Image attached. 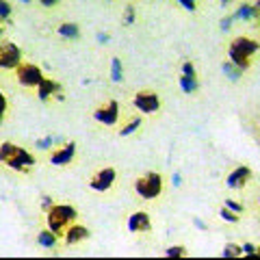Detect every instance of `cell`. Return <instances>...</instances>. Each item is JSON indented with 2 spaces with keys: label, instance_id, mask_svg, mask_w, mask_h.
Masks as SVG:
<instances>
[{
  "label": "cell",
  "instance_id": "obj_1",
  "mask_svg": "<svg viewBox=\"0 0 260 260\" xmlns=\"http://www.w3.org/2000/svg\"><path fill=\"white\" fill-rule=\"evenodd\" d=\"M0 162H5V165L9 169H13V172L28 174V172H32V167H35L37 160L30 152L20 148V145L5 141V143H0Z\"/></svg>",
  "mask_w": 260,
  "mask_h": 260
},
{
  "label": "cell",
  "instance_id": "obj_2",
  "mask_svg": "<svg viewBox=\"0 0 260 260\" xmlns=\"http://www.w3.org/2000/svg\"><path fill=\"white\" fill-rule=\"evenodd\" d=\"M260 50V44L251 37H234L230 42V48H228V56L230 61L241 68L243 72L251 68V56Z\"/></svg>",
  "mask_w": 260,
  "mask_h": 260
},
{
  "label": "cell",
  "instance_id": "obj_3",
  "mask_svg": "<svg viewBox=\"0 0 260 260\" xmlns=\"http://www.w3.org/2000/svg\"><path fill=\"white\" fill-rule=\"evenodd\" d=\"M76 219H78V210L74 206H70V204H54L46 213L48 228H50L54 234H59V237H63V232L68 230V228L74 223Z\"/></svg>",
  "mask_w": 260,
  "mask_h": 260
},
{
  "label": "cell",
  "instance_id": "obj_4",
  "mask_svg": "<svg viewBox=\"0 0 260 260\" xmlns=\"http://www.w3.org/2000/svg\"><path fill=\"white\" fill-rule=\"evenodd\" d=\"M135 191L141 200H156L162 193V176L158 172H148L135 180Z\"/></svg>",
  "mask_w": 260,
  "mask_h": 260
},
{
  "label": "cell",
  "instance_id": "obj_5",
  "mask_svg": "<svg viewBox=\"0 0 260 260\" xmlns=\"http://www.w3.org/2000/svg\"><path fill=\"white\" fill-rule=\"evenodd\" d=\"M133 104L143 115H154V113L160 111V98L154 89H141V91H137L133 98Z\"/></svg>",
  "mask_w": 260,
  "mask_h": 260
},
{
  "label": "cell",
  "instance_id": "obj_6",
  "mask_svg": "<svg viewBox=\"0 0 260 260\" xmlns=\"http://www.w3.org/2000/svg\"><path fill=\"white\" fill-rule=\"evenodd\" d=\"M15 78H18V83H20L22 87H26V89L35 87V89H37V85L42 83V78H44V72L39 70L35 63L22 61L18 68H15Z\"/></svg>",
  "mask_w": 260,
  "mask_h": 260
},
{
  "label": "cell",
  "instance_id": "obj_7",
  "mask_svg": "<svg viewBox=\"0 0 260 260\" xmlns=\"http://www.w3.org/2000/svg\"><path fill=\"white\" fill-rule=\"evenodd\" d=\"M93 119L100 121V124L107 126V128L117 126V121H119V102H117V100L104 102L102 107H98V109L93 111Z\"/></svg>",
  "mask_w": 260,
  "mask_h": 260
},
{
  "label": "cell",
  "instance_id": "obj_8",
  "mask_svg": "<svg viewBox=\"0 0 260 260\" xmlns=\"http://www.w3.org/2000/svg\"><path fill=\"white\" fill-rule=\"evenodd\" d=\"M115 182H117V169L115 167H102L100 172H95L91 176L89 186H91L93 191H98V193H104V191H109Z\"/></svg>",
  "mask_w": 260,
  "mask_h": 260
},
{
  "label": "cell",
  "instance_id": "obj_9",
  "mask_svg": "<svg viewBox=\"0 0 260 260\" xmlns=\"http://www.w3.org/2000/svg\"><path fill=\"white\" fill-rule=\"evenodd\" d=\"M22 63V50L13 42L0 44V70H15Z\"/></svg>",
  "mask_w": 260,
  "mask_h": 260
},
{
  "label": "cell",
  "instance_id": "obj_10",
  "mask_svg": "<svg viewBox=\"0 0 260 260\" xmlns=\"http://www.w3.org/2000/svg\"><path fill=\"white\" fill-rule=\"evenodd\" d=\"M180 89L186 93V95H191L195 93L200 89V78H198V72H195L193 68V63L191 61H186L182 63V74H180Z\"/></svg>",
  "mask_w": 260,
  "mask_h": 260
},
{
  "label": "cell",
  "instance_id": "obj_11",
  "mask_svg": "<svg viewBox=\"0 0 260 260\" xmlns=\"http://www.w3.org/2000/svg\"><path fill=\"white\" fill-rule=\"evenodd\" d=\"M37 95H39V100H42V102H48L50 98L63 100V87L56 83L54 78L44 76V78H42V83L37 85Z\"/></svg>",
  "mask_w": 260,
  "mask_h": 260
},
{
  "label": "cell",
  "instance_id": "obj_12",
  "mask_svg": "<svg viewBox=\"0 0 260 260\" xmlns=\"http://www.w3.org/2000/svg\"><path fill=\"white\" fill-rule=\"evenodd\" d=\"M74 156H76V143L68 141V143H63L61 148H56L50 154V162L56 165V167H65V165H70V162L74 160Z\"/></svg>",
  "mask_w": 260,
  "mask_h": 260
},
{
  "label": "cell",
  "instance_id": "obj_13",
  "mask_svg": "<svg viewBox=\"0 0 260 260\" xmlns=\"http://www.w3.org/2000/svg\"><path fill=\"white\" fill-rule=\"evenodd\" d=\"M128 232L133 234H139V232H152V219L148 213H143V210H139V213H133L128 217Z\"/></svg>",
  "mask_w": 260,
  "mask_h": 260
},
{
  "label": "cell",
  "instance_id": "obj_14",
  "mask_svg": "<svg viewBox=\"0 0 260 260\" xmlns=\"http://www.w3.org/2000/svg\"><path fill=\"white\" fill-rule=\"evenodd\" d=\"M89 228L83 225V223H72L68 230L63 232V241H65V245H76V243H83L89 239Z\"/></svg>",
  "mask_w": 260,
  "mask_h": 260
},
{
  "label": "cell",
  "instance_id": "obj_15",
  "mask_svg": "<svg viewBox=\"0 0 260 260\" xmlns=\"http://www.w3.org/2000/svg\"><path fill=\"white\" fill-rule=\"evenodd\" d=\"M249 180H251V169L247 165H239L234 172H230L225 184L230 186V189H243V186H245Z\"/></svg>",
  "mask_w": 260,
  "mask_h": 260
},
{
  "label": "cell",
  "instance_id": "obj_16",
  "mask_svg": "<svg viewBox=\"0 0 260 260\" xmlns=\"http://www.w3.org/2000/svg\"><path fill=\"white\" fill-rule=\"evenodd\" d=\"M258 15H260V11L256 9V5H247V3H243L239 9H237V13H234V20H243V22H254V20H258Z\"/></svg>",
  "mask_w": 260,
  "mask_h": 260
},
{
  "label": "cell",
  "instance_id": "obj_17",
  "mask_svg": "<svg viewBox=\"0 0 260 260\" xmlns=\"http://www.w3.org/2000/svg\"><path fill=\"white\" fill-rule=\"evenodd\" d=\"M59 234H54L52 230H50V228H46V230H42V232H39L37 234V243H39V245H42V247H56V243H59Z\"/></svg>",
  "mask_w": 260,
  "mask_h": 260
},
{
  "label": "cell",
  "instance_id": "obj_18",
  "mask_svg": "<svg viewBox=\"0 0 260 260\" xmlns=\"http://www.w3.org/2000/svg\"><path fill=\"white\" fill-rule=\"evenodd\" d=\"M56 32L63 37V39H78L80 37V26L78 24H74V22H65V24H61L59 28H56Z\"/></svg>",
  "mask_w": 260,
  "mask_h": 260
},
{
  "label": "cell",
  "instance_id": "obj_19",
  "mask_svg": "<svg viewBox=\"0 0 260 260\" xmlns=\"http://www.w3.org/2000/svg\"><path fill=\"white\" fill-rule=\"evenodd\" d=\"M221 70H223V74H225L228 78L232 80V83H239V80H241V76H243V70H241V68H237V65H234L230 59H228V61H223Z\"/></svg>",
  "mask_w": 260,
  "mask_h": 260
},
{
  "label": "cell",
  "instance_id": "obj_20",
  "mask_svg": "<svg viewBox=\"0 0 260 260\" xmlns=\"http://www.w3.org/2000/svg\"><path fill=\"white\" fill-rule=\"evenodd\" d=\"M111 78L113 83H121L124 80V68H121V59H117V56L111 59Z\"/></svg>",
  "mask_w": 260,
  "mask_h": 260
},
{
  "label": "cell",
  "instance_id": "obj_21",
  "mask_svg": "<svg viewBox=\"0 0 260 260\" xmlns=\"http://www.w3.org/2000/svg\"><path fill=\"white\" fill-rule=\"evenodd\" d=\"M221 256L223 258H239V256H243V247L237 245V243H228L221 251Z\"/></svg>",
  "mask_w": 260,
  "mask_h": 260
},
{
  "label": "cell",
  "instance_id": "obj_22",
  "mask_svg": "<svg viewBox=\"0 0 260 260\" xmlns=\"http://www.w3.org/2000/svg\"><path fill=\"white\" fill-rule=\"evenodd\" d=\"M11 13H13L11 5L7 3V0H0V24L9 22V20H11Z\"/></svg>",
  "mask_w": 260,
  "mask_h": 260
},
{
  "label": "cell",
  "instance_id": "obj_23",
  "mask_svg": "<svg viewBox=\"0 0 260 260\" xmlns=\"http://www.w3.org/2000/svg\"><path fill=\"white\" fill-rule=\"evenodd\" d=\"M139 126H141V117H135V119H130L128 124L119 130V135H121V137H128V135H133V133H135V130L139 128Z\"/></svg>",
  "mask_w": 260,
  "mask_h": 260
},
{
  "label": "cell",
  "instance_id": "obj_24",
  "mask_svg": "<svg viewBox=\"0 0 260 260\" xmlns=\"http://www.w3.org/2000/svg\"><path fill=\"white\" fill-rule=\"evenodd\" d=\"M165 256L167 258H184L186 256V247L184 245H172L165 249Z\"/></svg>",
  "mask_w": 260,
  "mask_h": 260
},
{
  "label": "cell",
  "instance_id": "obj_25",
  "mask_svg": "<svg viewBox=\"0 0 260 260\" xmlns=\"http://www.w3.org/2000/svg\"><path fill=\"white\" fill-rule=\"evenodd\" d=\"M219 215H221V219L228 223H239V213H234V210H230L228 206H223L221 210H219Z\"/></svg>",
  "mask_w": 260,
  "mask_h": 260
},
{
  "label": "cell",
  "instance_id": "obj_26",
  "mask_svg": "<svg viewBox=\"0 0 260 260\" xmlns=\"http://www.w3.org/2000/svg\"><path fill=\"white\" fill-rule=\"evenodd\" d=\"M135 18H137V13H135V7H126V13H124V26H133L135 24Z\"/></svg>",
  "mask_w": 260,
  "mask_h": 260
},
{
  "label": "cell",
  "instance_id": "obj_27",
  "mask_svg": "<svg viewBox=\"0 0 260 260\" xmlns=\"http://www.w3.org/2000/svg\"><path fill=\"white\" fill-rule=\"evenodd\" d=\"M7 111H9V102H7V98L3 95V91H0V121L5 119Z\"/></svg>",
  "mask_w": 260,
  "mask_h": 260
},
{
  "label": "cell",
  "instance_id": "obj_28",
  "mask_svg": "<svg viewBox=\"0 0 260 260\" xmlns=\"http://www.w3.org/2000/svg\"><path fill=\"white\" fill-rule=\"evenodd\" d=\"M234 22H237V20H234V13H232V15H228V18H223V20H221V30H223V32H228Z\"/></svg>",
  "mask_w": 260,
  "mask_h": 260
},
{
  "label": "cell",
  "instance_id": "obj_29",
  "mask_svg": "<svg viewBox=\"0 0 260 260\" xmlns=\"http://www.w3.org/2000/svg\"><path fill=\"white\" fill-rule=\"evenodd\" d=\"M52 143H54L52 137H46V139H39V141H37V148H39V150H48Z\"/></svg>",
  "mask_w": 260,
  "mask_h": 260
},
{
  "label": "cell",
  "instance_id": "obj_30",
  "mask_svg": "<svg viewBox=\"0 0 260 260\" xmlns=\"http://www.w3.org/2000/svg\"><path fill=\"white\" fill-rule=\"evenodd\" d=\"M223 206H228L230 210H234V213H243V206L239 204V202H234V200H225Z\"/></svg>",
  "mask_w": 260,
  "mask_h": 260
},
{
  "label": "cell",
  "instance_id": "obj_31",
  "mask_svg": "<svg viewBox=\"0 0 260 260\" xmlns=\"http://www.w3.org/2000/svg\"><path fill=\"white\" fill-rule=\"evenodd\" d=\"M176 3H180L186 11H191V13L195 11V0H176Z\"/></svg>",
  "mask_w": 260,
  "mask_h": 260
},
{
  "label": "cell",
  "instance_id": "obj_32",
  "mask_svg": "<svg viewBox=\"0 0 260 260\" xmlns=\"http://www.w3.org/2000/svg\"><path fill=\"white\" fill-rule=\"evenodd\" d=\"M54 206V202H52V198H48V195H46V198L42 200V210H44V213H48V210H50Z\"/></svg>",
  "mask_w": 260,
  "mask_h": 260
},
{
  "label": "cell",
  "instance_id": "obj_33",
  "mask_svg": "<svg viewBox=\"0 0 260 260\" xmlns=\"http://www.w3.org/2000/svg\"><path fill=\"white\" fill-rule=\"evenodd\" d=\"M241 247H243V254H247V256L256 254V245H251V243H245V245H241Z\"/></svg>",
  "mask_w": 260,
  "mask_h": 260
},
{
  "label": "cell",
  "instance_id": "obj_34",
  "mask_svg": "<svg viewBox=\"0 0 260 260\" xmlns=\"http://www.w3.org/2000/svg\"><path fill=\"white\" fill-rule=\"evenodd\" d=\"M59 3H61V0H39V5L46 7V9H52V7H56Z\"/></svg>",
  "mask_w": 260,
  "mask_h": 260
},
{
  "label": "cell",
  "instance_id": "obj_35",
  "mask_svg": "<svg viewBox=\"0 0 260 260\" xmlns=\"http://www.w3.org/2000/svg\"><path fill=\"white\" fill-rule=\"evenodd\" d=\"M98 39H100L102 44H107V42H109V35H107V32H100V35H98Z\"/></svg>",
  "mask_w": 260,
  "mask_h": 260
},
{
  "label": "cell",
  "instance_id": "obj_36",
  "mask_svg": "<svg viewBox=\"0 0 260 260\" xmlns=\"http://www.w3.org/2000/svg\"><path fill=\"white\" fill-rule=\"evenodd\" d=\"M195 225L202 228V230H206V223H204V221H200V219H195Z\"/></svg>",
  "mask_w": 260,
  "mask_h": 260
},
{
  "label": "cell",
  "instance_id": "obj_37",
  "mask_svg": "<svg viewBox=\"0 0 260 260\" xmlns=\"http://www.w3.org/2000/svg\"><path fill=\"white\" fill-rule=\"evenodd\" d=\"M174 184H180V174H174Z\"/></svg>",
  "mask_w": 260,
  "mask_h": 260
},
{
  "label": "cell",
  "instance_id": "obj_38",
  "mask_svg": "<svg viewBox=\"0 0 260 260\" xmlns=\"http://www.w3.org/2000/svg\"><path fill=\"white\" fill-rule=\"evenodd\" d=\"M230 3H232V0H221V7H228Z\"/></svg>",
  "mask_w": 260,
  "mask_h": 260
},
{
  "label": "cell",
  "instance_id": "obj_39",
  "mask_svg": "<svg viewBox=\"0 0 260 260\" xmlns=\"http://www.w3.org/2000/svg\"><path fill=\"white\" fill-rule=\"evenodd\" d=\"M5 35V26H3V24H0V37H3Z\"/></svg>",
  "mask_w": 260,
  "mask_h": 260
},
{
  "label": "cell",
  "instance_id": "obj_40",
  "mask_svg": "<svg viewBox=\"0 0 260 260\" xmlns=\"http://www.w3.org/2000/svg\"><path fill=\"white\" fill-rule=\"evenodd\" d=\"M256 258H260V247H256V254H254Z\"/></svg>",
  "mask_w": 260,
  "mask_h": 260
},
{
  "label": "cell",
  "instance_id": "obj_41",
  "mask_svg": "<svg viewBox=\"0 0 260 260\" xmlns=\"http://www.w3.org/2000/svg\"><path fill=\"white\" fill-rule=\"evenodd\" d=\"M256 9L260 11V0H256Z\"/></svg>",
  "mask_w": 260,
  "mask_h": 260
},
{
  "label": "cell",
  "instance_id": "obj_42",
  "mask_svg": "<svg viewBox=\"0 0 260 260\" xmlns=\"http://www.w3.org/2000/svg\"><path fill=\"white\" fill-rule=\"evenodd\" d=\"M22 3H28V0H22Z\"/></svg>",
  "mask_w": 260,
  "mask_h": 260
},
{
  "label": "cell",
  "instance_id": "obj_43",
  "mask_svg": "<svg viewBox=\"0 0 260 260\" xmlns=\"http://www.w3.org/2000/svg\"><path fill=\"white\" fill-rule=\"evenodd\" d=\"M258 202H260V195H258Z\"/></svg>",
  "mask_w": 260,
  "mask_h": 260
},
{
  "label": "cell",
  "instance_id": "obj_44",
  "mask_svg": "<svg viewBox=\"0 0 260 260\" xmlns=\"http://www.w3.org/2000/svg\"><path fill=\"white\" fill-rule=\"evenodd\" d=\"M258 18H260V15H258Z\"/></svg>",
  "mask_w": 260,
  "mask_h": 260
}]
</instances>
